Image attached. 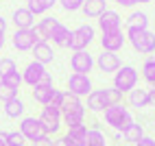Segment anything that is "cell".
Instances as JSON below:
<instances>
[{
	"label": "cell",
	"instance_id": "6da1fadb",
	"mask_svg": "<svg viewBox=\"0 0 155 146\" xmlns=\"http://www.w3.org/2000/svg\"><path fill=\"white\" fill-rule=\"evenodd\" d=\"M127 39H129V44L133 46V50L140 55H153L155 53V33L149 28H127Z\"/></svg>",
	"mask_w": 155,
	"mask_h": 146
},
{
	"label": "cell",
	"instance_id": "7a4b0ae2",
	"mask_svg": "<svg viewBox=\"0 0 155 146\" xmlns=\"http://www.w3.org/2000/svg\"><path fill=\"white\" fill-rule=\"evenodd\" d=\"M103 116H105V122L109 124V127L114 129V131H125L129 124H133L136 120H133V116H131V111H129V107H125L120 102V105H111V107H107L105 111H103Z\"/></svg>",
	"mask_w": 155,
	"mask_h": 146
},
{
	"label": "cell",
	"instance_id": "3957f363",
	"mask_svg": "<svg viewBox=\"0 0 155 146\" xmlns=\"http://www.w3.org/2000/svg\"><path fill=\"white\" fill-rule=\"evenodd\" d=\"M138 85V70L133 66H122L116 74H114V85L120 94H129L131 89H136Z\"/></svg>",
	"mask_w": 155,
	"mask_h": 146
},
{
	"label": "cell",
	"instance_id": "277c9868",
	"mask_svg": "<svg viewBox=\"0 0 155 146\" xmlns=\"http://www.w3.org/2000/svg\"><path fill=\"white\" fill-rule=\"evenodd\" d=\"M92 41H94V28L90 24H81L72 31L70 35V41H68V48L72 53H81V50H85Z\"/></svg>",
	"mask_w": 155,
	"mask_h": 146
},
{
	"label": "cell",
	"instance_id": "5b68a950",
	"mask_svg": "<svg viewBox=\"0 0 155 146\" xmlns=\"http://www.w3.org/2000/svg\"><path fill=\"white\" fill-rule=\"evenodd\" d=\"M20 133L24 135V140L26 142H37V140H42L44 135H46V129H44V124H42V120L39 118H35V116H26V118H22V122H20V129H18Z\"/></svg>",
	"mask_w": 155,
	"mask_h": 146
},
{
	"label": "cell",
	"instance_id": "8992f818",
	"mask_svg": "<svg viewBox=\"0 0 155 146\" xmlns=\"http://www.w3.org/2000/svg\"><path fill=\"white\" fill-rule=\"evenodd\" d=\"M39 120H42L44 129H46V135H53V133H59V129L64 127V122H61V111L53 105H46L39 113Z\"/></svg>",
	"mask_w": 155,
	"mask_h": 146
},
{
	"label": "cell",
	"instance_id": "52a82bcc",
	"mask_svg": "<svg viewBox=\"0 0 155 146\" xmlns=\"http://www.w3.org/2000/svg\"><path fill=\"white\" fill-rule=\"evenodd\" d=\"M92 92V81L87 74H72L68 76V94L79 98H87V94Z\"/></svg>",
	"mask_w": 155,
	"mask_h": 146
},
{
	"label": "cell",
	"instance_id": "ba28073f",
	"mask_svg": "<svg viewBox=\"0 0 155 146\" xmlns=\"http://www.w3.org/2000/svg\"><path fill=\"white\" fill-rule=\"evenodd\" d=\"M94 57H92L87 50H81V53H72V57H70V68H72V72L74 74H87L90 76V72H92V68H94Z\"/></svg>",
	"mask_w": 155,
	"mask_h": 146
},
{
	"label": "cell",
	"instance_id": "9c48e42d",
	"mask_svg": "<svg viewBox=\"0 0 155 146\" xmlns=\"http://www.w3.org/2000/svg\"><path fill=\"white\" fill-rule=\"evenodd\" d=\"M46 72H48L46 66L37 63V61H31V63L24 68V72H22V83H24V85H28V87H35V85L42 83V79H44Z\"/></svg>",
	"mask_w": 155,
	"mask_h": 146
},
{
	"label": "cell",
	"instance_id": "30bf717a",
	"mask_svg": "<svg viewBox=\"0 0 155 146\" xmlns=\"http://www.w3.org/2000/svg\"><path fill=\"white\" fill-rule=\"evenodd\" d=\"M96 66L101 72H105V74H116V72L122 68V61L116 53H107V50H103V53L96 57Z\"/></svg>",
	"mask_w": 155,
	"mask_h": 146
},
{
	"label": "cell",
	"instance_id": "8fae6325",
	"mask_svg": "<svg viewBox=\"0 0 155 146\" xmlns=\"http://www.w3.org/2000/svg\"><path fill=\"white\" fill-rule=\"evenodd\" d=\"M107 107H109V100H107L105 87H103V89H92V92L87 94V105H85L87 111H92V113H103Z\"/></svg>",
	"mask_w": 155,
	"mask_h": 146
},
{
	"label": "cell",
	"instance_id": "7c38bea8",
	"mask_svg": "<svg viewBox=\"0 0 155 146\" xmlns=\"http://www.w3.org/2000/svg\"><path fill=\"white\" fill-rule=\"evenodd\" d=\"M98 28L103 33H114V31H122V18L118 11L114 9H107L105 13L98 18Z\"/></svg>",
	"mask_w": 155,
	"mask_h": 146
},
{
	"label": "cell",
	"instance_id": "4fadbf2b",
	"mask_svg": "<svg viewBox=\"0 0 155 146\" xmlns=\"http://www.w3.org/2000/svg\"><path fill=\"white\" fill-rule=\"evenodd\" d=\"M11 41H13V46H15L18 50H22V53H26V50H33V46L39 44V41H37V35H35V28L15 31Z\"/></svg>",
	"mask_w": 155,
	"mask_h": 146
},
{
	"label": "cell",
	"instance_id": "5bb4252c",
	"mask_svg": "<svg viewBox=\"0 0 155 146\" xmlns=\"http://www.w3.org/2000/svg\"><path fill=\"white\" fill-rule=\"evenodd\" d=\"M127 44V35H122V31H114V33H103L101 37V46L107 53H118L122 46Z\"/></svg>",
	"mask_w": 155,
	"mask_h": 146
},
{
	"label": "cell",
	"instance_id": "9a60e30c",
	"mask_svg": "<svg viewBox=\"0 0 155 146\" xmlns=\"http://www.w3.org/2000/svg\"><path fill=\"white\" fill-rule=\"evenodd\" d=\"M57 24H59V20L53 18V15H46V18L39 20V22L33 26L35 28V35H37V41H48L50 35H53V31L57 28Z\"/></svg>",
	"mask_w": 155,
	"mask_h": 146
},
{
	"label": "cell",
	"instance_id": "2e32d148",
	"mask_svg": "<svg viewBox=\"0 0 155 146\" xmlns=\"http://www.w3.org/2000/svg\"><path fill=\"white\" fill-rule=\"evenodd\" d=\"M31 53H33V61H37V63H42V66L53 63V59H55L53 46H50L48 41H39V44H35Z\"/></svg>",
	"mask_w": 155,
	"mask_h": 146
},
{
	"label": "cell",
	"instance_id": "e0dca14e",
	"mask_svg": "<svg viewBox=\"0 0 155 146\" xmlns=\"http://www.w3.org/2000/svg\"><path fill=\"white\" fill-rule=\"evenodd\" d=\"M11 20L15 24V31H28V28H33V24H35V15L31 13L26 7L24 9H15Z\"/></svg>",
	"mask_w": 155,
	"mask_h": 146
},
{
	"label": "cell",
	"instance_id": "ac0fdd59",
	"mask_svg": "<svg viewBox=\"0 0 155 146\" xmlns=\"http://www.w3.org/2000/svg\"><path fill=\"white\" fill-rule=\"evenodd\" d=\"M127 100H129V107H136V109H144V107H151L153 105L149 89H138V87L129 92Z\"/></svg>",
	"mask_w": 155,
	"mask_h": 146
},
{
	"label": "cell",
	"instance_id": "d6986e66",
	"mask_svg": "<svg viewBox=\"0 0 155 146\" xmlns=\"http://www.w3.org/2000/svg\"><path fill=\"white\" fill-rule=\"evenodd\" d=\"M66 140H68L70 146H87V127L85 124H79V127L68 129Z\"/></svg>",
	"mask_w": 155,
	"mask_h": 146
},
{
	"label": "cell",
	"instance_id": "ffe728a7",
	"mask_svg": "<svg viewBox=\"0 0 155 146\" xmlns=\"http://www.w3.org/2000/svg\"><path fill=\"white\" fill-rule=\"evenodd\" d=\"M81 11L85 13V18H101L107 11V2L105 0H85Z\"/></svg>",
	"mask_w": 155,
	"mask_h": 146
},
{
	"label": "cell",
	"instance_id": "44dd1931",
	"mask_svg": "<svg viewBox=\"0 0 155 146\" xmlns=\"http://www.w3.org/2000/svg\"><path fill=\"white\" fill-rule=\"evenodd\" d=\"M53 94H55V85H35L33 87V100L46 107L53 100Z\"/></svg>",
	"mask_w": 155,
	"mask_h": 146
},
{
	"label": "cell",
	"instance_id": "7402d4cb",
	"mask_svg": "<svg viewBox=\"0 0 155 146\" xmlns=\"http://www.w3.org/2000/svg\"><path fill=\"white\" fill-rule=\"evenodd\" d=\"M144 135H147V133H144V127H142L140 122H133V124H129V127L122 131L125 142H129V144H133V146H136V144L144 138Z\"/></svg>",
	"mask_w": 155,
	"mask_h": 146
},
{
	"label": "cell",
	"instance_id": "603a6c76",
	"mask_svg": "<svg viewBox=\"0 0 155 146\" xmlns=\"http://www.w3.org/2000/svg\"><path fill=\"white\" fill-rule=\"evenodd\" d=\"M70 35H72V31L66 26V24H57V28L53 31V35H50V39H53V44L55 46H61V48H68V41H70Z\"/></svg>",
	"mask_w": 155,
	"mask_h": 146
},
{
	"label": "cell",
	"instance_id": "cb8c5ba5",
	"mask_svg": "<svg viewBox=\"0 0 155 146\" xmlns=\"http://www.w3.org/2000/svg\"><path fill=\"white\" fill-rule=\"evenodd\" d=\"M125 24H127V28H140V31H144V28H149V15L144 11H131L129 18L125 20Z\"/></svg>",
	"mask_w": 155,
	"mask_h": 146
},
{
	"label": "cell",
	"instance_id": "d4e9b609",
	"mask_svg": "<svg viewBox=\"0 0 155 146\" xmlns=\"http://www.w3.org/2000/svg\"><path fill=\"white\" fill-rule=\"evenodd\" d=\"M5 116L7 118H22L24 116V102L22 98H13V100H9L5 102Z\"/></svg>",
	"mask_w": 155,
	"mask_h": 146
},
{
	"label": "cell",
	"instance_id": "484cf974",
	"mask_svg": "<svg viewBox=\"0 0 155 146\" xmlns=\"http://www.w3.org/2000/svg\"><path fill=\"white\" fill-rule=\"evenodd\" d=\"M85 105L81 102L79 96H72V94L64 92V100H61V113H68V111H77V109H83Z\"/></svg>",
	"mask_w": 155,
	"mask_h": 146
},
{
	"label": "cell",
	"instance_id": "4316f807",
	"mask_svg": "<svg viewBox=\"0 0 155 146\" xmlns=\"http://www.w3.org/2000/svg\"><path fill=\"white\" fill-rule=\"evenodd\" d=\"M142 79L147 81L149 85L155 83V55L144 59V63H142Z\"/></svg>",
	"mask_w": 155,
	"mask_h": 146
},
{
	"label": "cell",
	"instance_id": "83f0119b",
	"mask_svg": "<svg viewBox=\"0 0 155 146\" xmlns=\"http://www.w3.org/2000/svg\"><path fill=\"white\" fill-rule=\"evenodd\" d=\"M87 146H107V138L98 127L87 129Z\"/></svg>",
	"mask_w": 155,
	"mask_h": 146
},
{
	"label": "cell",
	"instance_id": "f1b7e54d",
	"mask_svg": "<svg viewBox=\"0 0 155 146\" xmlns=\"http://www.w3.org/2000/svg\"><path fill=\"white\" fill-rule=\"evenodd\" d=\"M0 83H5V85L11 87V89H20V85H22V72H11V74L0 79Z\"/></svg>",
	"mask_w": 155,
	"mask_h": 146
},
{
	"label": "cell",
	"instance_id": "f546056e",
	"mask_svg": "<svg viewBox=\"0 0 155 146\" xmlns=\"http://www.w3.org/2000/svg\"><path fill=\"white\" fill-rule=\"evenodd\" d=\"M11 72H18L15 61L11 57H2V59H0V79L7 76V74H11Z\"/></svg>",
	"mask_w": 155,
	"mask_h": 146
},
{
	"label": "cell",
	"instance_id": "4dcf8cb0",
	"mask_svg": "<svg viewBox=\"0 0 155 146\" xmlns=\"http://www.w3.org/2000/svg\"><path fill=\"white\" fill-rule=\"evenodd\" d=\"M26 140L20 131H7V146H24Z\"/></svg>",
	"mask_w": 155,
	"mask_h": 146
},
{
	"label": "cell",
	"instance_id": "1f68e13d",
	"mask_svg": "<svg viewBox=\"0 0 155 146\" xmlns=\"http://www.w3.org/2000/svg\"><path fill=\"white\" fill-rule=\"evenodd\" d=\"M26 9H28V11L33 13V15H44V13L48 11V9H46V5L42 2V0H28Z\"/></svg>",
	"mask_w": 155,
	"mask_h": 146
},
{
	"label": "cell",
	"instance_id": "d6a6232c",
	"mask_svg": "<svg viewBox=\"0 0 155 146\" xmlns=\"http://www.w3.org/2000/svg\"><path fill=\"white\" fill-rule=\"evenodd\" d=\"M13 98H18V89H11V87H7L5 83H0V100L9 102V100H13Z\"/></svg>",
	"mask_w": 155,
	"mask_h": 146
},
{
	"label": "cell",
	"instance_id": "836d02e7",
	"mask_svg": "<svg viewBox=\"0 0 155 146\" xmlns=\"http://www.w3.org/2000/svg\"><path fill=\"white\" fill-rule=\"evenodd\" d=\"M83 2L85 0H59V5L64 7V11H79L81 7H83Z\"/></svg>",
	"mask_w": 155,
	"mask_h": 146
},
{
	"label": "cell",
	"instance_id": "e575fe53",
	"mask_svg": "<svg viewBox=\"0 0 155 146\" xmlns=\"http://www.w3.org/2000/svg\"><path fill=\"white\" fill-rule=\"evenodd\" d=\"M105 92H107L109 107H111V105H120V102H122V94H120L116 87H105Z\"/></svg>",
	"mask_w": 155,
	"mask_h": 146
},
{
	"label": "cell",
	"instance_id": "d590c367",
	"mask_svg": "<svg viewBox=\"0 0 155 146\" xmlns=\"http://www.w3.org/2000/svg\"><path fill=\"white\" fill-rule=\"evenodd\" d=\"M61 100H64V92H61V89H55V94H53V100H50V105H53V107H57V109L61 111Z\"/></svg>",
	"mask_w": 155,
	"mask_h": 146
},
{
	"label": "cell",
	"instance_id": "8d00e7d4",
	"mask_svg": "<svg viewBox=\"0 0 155 146\" xmlns=\"http://www.w3.org/2000/svg\"><path fill=\"white\" fill-rule=\"evenodd\" d=\"M55 144V140L50 138V135H44L42 140H37V142H33V146H53Z\"/></svg>",
	"mask_w": 155,
	"mask_h": 146
},
{
	"label": "cell",
	"instance_id": "74e56055",
	"mask_svg": "<svg viewBox=\"0 0 155 146\" xmlns=\"http://www.w3.org/2000/svg\"><path fill=\"white\" fill-rule=\"evenodd\" d=\"M136 146H155V138H151V135H144V138H142Z\"/></svg>",
	"mask_w": 155,
	"mask_h": 146
},
{
	"label": "cell",
	"instance_id": "f35d334b",
	"mask_svg": "<svg viewBox=\"0 0 155 146\" xmlns=\"http://www.w3.org/2000/svg\"><path fill=\"white\" fill-rule=\"evenodd\" d=\"M140 2H151V0H120V5L122 7H136Z\"/></svg>",
	"mask_w": 155,
	"mask_h": 146
},
{
	"label": "cell",
	"instance_id": "ab89813d",
	"mask_svg": "<svg viewBox=\"0 0 155 146\" xmlns=\"http://www.w3.org/2000/svg\"><path fill=\"white\" fill-rule=\"evenodd\" d=\"M5 33H7V20L0 15V37H5Z\"/></svg>",
	"mask_w": 155,
	"mask_h": 146
},
{
	"label": "cell",
	"instance_id": "60d3db41",
	"mask_svg": "<svg viewBox=\"0 0 155 146\" xmlns=\"http://www.w3.org/2000/svg\"><path fill=\"white\" fill-rule=\"evenodd\" d=\"M53 146H70V144H68V140H66V135H61V138H57V140H55V144H53Z\"/></svg>",
	"mask_w": 155,
	"mask_h": 146
},
{
	"label": "cell",
	"instance_id": "b9f144b4",
	"mask_svg": "<svg viewBox=\"0 0 155 146\" xmlns=\"http://www.w3.org/2000/svg\"><path fill=\"white\" fill-rule=\"evenodd\" d=\"M42 2L46 5V9H53V7H55V5L59 2V0H42Z\"/></svg>",
	"mask_w": 155,
	"mask_h": 146
},
{
	"label": "cell",
	"instance_id": "7bdbcfd3",
	"mask_svg": "<svg viewBox=\"0 0 155 146\" xmlns=\"http://www.w3.org/2000/svg\"><path fill=\"white\" fill-rule=\"evenodd\" d=\"M0 146H7V131H0Z\"/></svg>",
	"mask_w": 155,
	"mask_h": 146
},
{
	"label": "cell",
	"instance_id": "ee69618b",
	"mask_svg": "<svg viewBox=\"0 0 155 146\" xmlns=\"http://www.w3.org/2000/svg\"><path fill=\"white\" fill-rule=\"evenodd\" d=\"M125 138H122V133L120 131H114V142H122Z\"/></svg>",
	"mask_w": 155,
	"mask_h": 146
},
{
	"label": "cell",
	"instance_id": "f6af8a7d",
	"mask_svg": "<svg viewBox=\"0 0 155 146\" xmlns=\"http://www.w3.org/2000/svg\"><path fill=\"white\" fill-rule=\"evenodd\" d=\"M149 94H151V100L155 102V83H153V85H151V89H149Z\"/></svg>",
	"mask_w": 155,
	"mask_h": 146
},
{
	"label": "cell",
	"instance_id": "bcb514c9",
	"mask_svg": "<svg viewBox=\"0 0 155 146\" xmlns=\"http://www.w3.org/2000/svg\"><path fill=\"white\" fill-rule=\"evenodd\" d=\"M2 46H5V37H0V50H2Z\"/></svg>",
	"mask_w": 155,
	"mask_h": 146
},
{
	"label": "cell",
	"instance_id": "7dc6e473",
	"mask_svg": "<svg viewBox=\"0 0 155 146\" xmlns=\"http://www.w3.org/2000/svg\"><path fill=\"white\" fill-rule=\"evenodd\" d=\"M114 2H118V5H120V0H114Z\"/></svg>",
	"mask_w": 155,
	"mask_h": 146
},
{
	"label": "cell",
	"instance_id": "c3c4849f",
	"mask_svg": "<svg viewBox=\"0 0 155 146\" xmlns=\"http://www.w3.org/2000/svg\"><path fill=\"white\" fill-rule=\"evenodd\" d=\"M153 127H155V120H153Z\"/></svg>",
	"mask_w": 155,
	"mask_h": 146
},
{
	"label": "cell",
	"instance_id": "681fc988",
	"mask_svg": "<svg viewBox=\"0 0 155 146\" xmlns=\"http://www.w3.org/2000/svg\"><path fill=\"white\" fill-rule=\"evenodd\" d=\"M26 2H28V0H26Z\"/></svg>",
	"mask_w": 155,
	"mask_h": 146
}]
</instances>
